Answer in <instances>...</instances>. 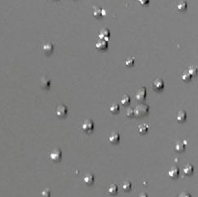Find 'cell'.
Wrapping results in <instances>:
<instances>
[{
  "label": "cell",
  "instance_id": "6da1fadb",
  "mask_svg": "<svg viewBox=\"0 0 198 197\" xmlns=\"http://www.w3.org/2000/svg\"><path fill=\"white\" fill-rule=\"evenodd\" d=\"M134 110V116L138 117V118L143 117L148 114L149 106H147L146 104H139Z\"/></svg>",
  "mask_w": 198,
  "mask_h": 197
},
{
  "label": "cell",
  "instance_id": "7a4b0ae2",
  "mask_svg": "<svg viewBox=\"0 0 198 197\" xmlns=\"http://www.w3.org/2000/svg\"><path fill=\"white\" fill-rule=\"evenodd\" d=\"M82 128L84 132H86V133H90V132H92V131L94 130V122L92 120H90V119H87V120H86L83 122V124H82Z\"/></svg>",
  "mask_w": 198,
  "mask_h": 197
},
{
  "label": "cell",
  "instance_id": "3957f363",
  "mask_svg": "<svg viewBox=\"0 0 198 197\" xmlns=\"http://www.w3.org/2000/svg\"><path fill=\"white\" fill-rule=\"evenodd\" d=\"M62 157V152L60 149H54L50 153V159L54 162H59Z\"/></svg>",
  "mask_w": 198,
  "mask_h": 197
},
{
  "label": "cell",
  "instance_id": "277c9868",
  "mask_svg": "<svg viewBox=\"0 0 198 197\" xmlns=\"http://www.w3.org/2000/svg\"><path fill=\"white\" fill-rule=\"evenodd\" d=\"M68 113V108L66 107L64 105H60L57 106L56 110V115L59 118H64L67 115Z\"/></svg>",
  "mask_w": 198,
  "mask_h": 197
},
{
  "label": "cell",
  "instance_id": "5b68a950",
  "mask_svg": "<svg viewBox=\"0 0 198 197\" xmlns=\"http://www.w3.org/2000/svg\"><path fill=\"white\" fill-rule=\"evenodd\" d=\"M146 97V88L142 87L140 88L139 89L137 90L136 94H135V97L138 100V102H142L143 100H145Z\"/></svg>",
  "mask_w": 198,
  "mask_h": 197
},
{
  "label": "cell",
  "instance_id": "8992f818",
  "mask_svg": "<svg viewBox=\"0 0 198 197\" xmlns=\"http://www.w3.org/2000/svg\"><path fill=\"white\" fill-rule=\"evenodd\" d=\"M110 31L108 28H103L99 31L98 37L100 39H103L108 42L110 40Z\"/></svg>",
  "mask_w": 198,
  "mask_h": 197
},
{
  "label": "cell",
  "instance_id": "52a82bcc",
  "mask_svg": "<svg viewBox=\"0 0 198 197\" xmlns=\"http://www.w3.org/2000/svg\"><path fill=\"white\" fill-rule=\"evenodd\" d=\"M54 50V45L51 42H47L43 45L42 47V51L45 55H50Z\"/></svg>",
  "mask_w": 198,
  "mask_h": 197
},
{
  "label": "cell",
  "instance_id": "ba28073f",
  "mask_svg": "<svg viewBox=\"0 0 198 197\" xmlns=\"http://www.w3.org/2000/svg\"><path fill=\"white\" fill-rule=\"evenodd\" d=\"M152 88H153V89L156 90V91L163 89L164 88V82L163 81L162 79H156L153 81Z\"/></svg>",
  "mask_w": 198,
  "mask_h": 197
},
{
  "label": "cell",
  "instance_id": "9c48e42d",
  "mask_svg": "<svg viewBox=\"0 0 198 197\" xmlns=\"http://www.w3.org/2000/svg\"><path fill=\"white\" fill-rule=\"evenodd\" d=\"M179 175H180V169L177 166L171 167V169L168 171V176L171 179H177Z\"/></svg>",
  "mask_w": 198,
  "mask_h": 197
},
{
  "label": "cell",
  "instance_id": "30bf717a",
  "mask_svg": "<svg viewBox=\"0 0 198 197\" xmlns=\"http://www.w3.org/2000/svg\"><path fill=\"white\" fill-rule=\"evenodd\" d=\"M95 47L98 49V50H100V51H103V50H106L108 48V42L106 41V40H103V39H100L98 40L96 44H95Z\"/></svg>",
  "mask_w": 198,
  "mask_h": 197
},
{
  "label": "cell",
  "instance_id": "8fae6325",
  "mask_svg": "<svg viewBox=\"0 0 198 197\" xmlns=\"http://www.w3.org/2000/svg\"><path fill=\"white\" fill-rule=\"evenodd\" d=\"M105 13H106V11H104L103 9L100 8V7H94V10H93V15L96 19H100V18L106 15Z\"/></svg>",
  "mask_w": 198,
  "mask_h": 197
},
{
  "label": "cell",
  "instance_id": "7c38bea8",
  "mask_svg": "<svg viewBox=\"0 0 198 197\" xmlns=\"http://www.w3.org/2000/svg\"><path fill=\"white\" fill-rule=\"evenodd\" d=\"M50 85H51V81L47 77H43L41 78V80H40V86L43 89H48L50 87Z\"/></svg>",
  "mask_w": 198,
  "mask_h": 197
},
{
  "label": "cell",
  "instance_id": "4fadbf2b",
  "mask_svg": "<svg viewBox=\"0 0 198 197\" xmlns=\"http://www.w3.org/2000/svg\"><path fill=\"white\" fill-rule=\"evenodd\" d=\"M119 140H120V134L117 133V132L112 133L109 137V141L111 143H114V144L118 143L119 142Z\"/></svg>",
  "mask_w": 198,
  "mask_h": 197
},
{
  "label": "cell",
  "instance_id": "5bb4252c",
  "mask_svg": "<svg viewBox=\"0 0 198 197\" xmlns=\"http://www.w3.org/2000/svg\"><path fill=\"white\" fill-rule=\"evenodd\" d=\"M187 118V114L184 110H181L177 113V120L178 122H184Z\"/></svg>",
  "mask_w": 198,
  "mask_h": 197
},
{
  "label": "cell",
  "instance_id": "9a60e30c",
  "mask_svg": "<svg viewBox=\"0 0 198 197\" xmlns=\"http://www.w3.org/2000/svg\"><path fill=\"white\" fill-rule=\"evenodd\" d=\"M84 182L85 184L87 185H93L94 183V176L92 174H87L85 177H84Z\"/></svg>",
  "mask_w": 198,
  "mask_h": 197
},
{
  "label": "cell",
  "instance_id": "2e32d148",
  "mask_svg": "<svg viewBox=\"0 0 198 197\" xmlns=\"http://www.w3.org/2000/svg\"><path fill=\"white\" fill-rule=\"evenodd\" d=\"M194 172V167L192 164H188L184 167V173L186 176H190L192 175Z\"/></svg>",
  "mask_w": 198,
  "mask_h": 197
},
{
  "label": "cell",
  "instance_id": "e0dca14e",
  "mask_svg": "<svg viewBox=\"0 0 198 197\" xmlns=\"http://www.w3.org/2000/svg\"><path fill=\"white\" fill-rule=\"evenodd\" d=\"M186 148V145L183 142H179L176 144V146H175V149L177 150V152H183L184 150H185Z\"/></svg>",
  "mask_w": 198,
  "mask_h": 197
},
{
  "label": "cell",
  "instance_id": "ac0fdd59",
  "mask_svg": "<svg viewBox=\"0 0 198 197\" xmlns=\"http://www.w3.org/2000/svg\"><path fill=\"white\" fill-rule=\"evenodd\" d=\"M138 132L139 134H145L147 133L148 131V126L146 124H142L140 126H138Z\"/></svg>",
  "mask_w": 198,
  "mask_h": 197
},
{
  "label": "cell",
  "instance_id": "d6986e66",
  "mask_svg": "<svg viewBox=\"0 0 198 197\" xmlns=\"http://www.w3.org/2000/svg\"><path fill=\"white\" fill-rule=\"evenodd\" d=\"M118 192V187L115 184H111L108 188V193L110 195H116Z\"/></svg>",
  "mask_w": 198,
  "mask_h": 197
},
{
  "label": "cell",
  "instance_id": "ffe728a7",
  "mask_svg": "<svg viewBox=\"0 0 198 197\" xmlns=\"http://www.w3.org/2000/svg\"><path fill=\"white\" fill-rule=\"evenodd\" d=\"M121 103L122 106H128L130 103V97L128 95H124L121 99Z\"/></svg>",
  "mask_w": 198,
  "mask_h": 197
},
{
  "label": "cell",
  "instance_id": "44dd1931",
  "mask_svg": "<svg viewBox=\"0 0 198 197\" xmlns=\"http://www.w3.org/2000/svg\"><path fill=\"white\" fill-rule=\"evenodd\" d=\"M187 7H188V4L185 1H181L180 2L178 5H177V9L181 11H184L187 9Z\"/></svg>",
  "mask_w": 198,
  "mask_h": 197
},
{
  "label": "cell",
  "instance_id": "7402d4cb",
  "mask_svg": "<svg viewBox=\"0 0 198 197\" xmlns=\"http://www.w3.org/2000/svg\"><path fill=\"white\" fill-rule=\"evenodd\" d=\"M181 78H182V80H183L184 81L189 82V81H190L191 80H192L193 77L190 75V73H189V72H185V73H184L183 74H182Z\"/></svg>",
  "mask_w": 198,
  "mask_h": 197
},
{
  "label": "cell",
  "instance_id": "603a6c76",
  "mask_svg": "<svg viewBox=\"0 0 198 197\" xmlns=\"http://www.w3.org/2000/svg\"><path fill=\"white\" fill-rule=\"evenodd\" d=\"M119 109H120L119 106H118L117 103H114L113 105L110 106V112H111L112 114H117L118 112L119 111Z\"/></svg>",
  "mask_w": 198,
  "mask_h": 197
},
{
  "label": "cell",
  "instance_id": "cb8c5ba5",
  "mask_svg": "<svg viewBox=\"0 0 198 197\" xmlns=\"http://www.w3.org/2000/svg\"><path fill=\"white\" fill-rule=\"evenodd\" d=\"M188 72L190 73V75H191L192 77H196L198 73V69L197 67L192 66V67H190L189 69V71H188Z\"/></svg>",
  "mask_w": 198,
  "mask_h": 197
},
{
  "label": "cell",
  "instance_id": "d4e9b609",
  "mask_svg": "<svg viewBox=\"0 0 198 197\" xmlns=\"http://www.w3.org/2000/svg\"><path fill=\"white\" fill-rule=\"evenodd\" d=\"M131 187H132L131 183L129 182V181H126V182H125V183L122 184V189H123L125 192H129V191H130Z\"/></svg>",
  "mask_w": 198,
  "mask_h": 197
},
{
  "label": "cell",
  "instance_id": "484cf974",
  "mask_svg": "<svg viewBox=\"0 0 198 197\" xmlns=\"http://www.w3.org/2000/svg\"><path fill=\"white\" fill-rule=\"evenodd\" d=\"M134 62H135L134 57H129V58L126 59L125 64L127 67H131V66H133L134 64Z\"/></svg>",
  "mask_w": 198,
  "mask_h": 197
},
{
  "label": "cell",
  "instance_id": "4316f807",
  "mask_svg": "<svg viewBox=\"0 0 198 197\" xmlns=\"http://www.w3.org/2000/svg\"><path fill=\"white\" fill-rule=\"evenodd\" d=\"M126 114L129 118H132L133 116H134V110L132 108H128L126 111Z\"/></svg>",
  "mask_w": 198,
  "mask_h": 197
},
{
  "label": "cell",
  "instance_id": "83f0119b",
  "mask_svg": "<svg viewBox=\"0 0 198 197\" xmlns=\"http://www.w3.org/2000/svg\"><path fill=\"white\" fill-rule=\"evenodd\" d=\"M50 196H51V192H50L48 189L43 190V192H41V197H50Z\"/></svg>",
  "mask_w": 198,
  "mask_h": 197
},
{
  "label": "cell",
  "instance_id": "f1b7e54d",
  "mask_svg": "<svg viewBox=\"0 0 198 197\" xmlns=\"http://www.w3.org/2000/svg\"><path fill=\"white\" fill-rule=\"evenodd\" d=\"M138 2L142 6H146V5L149 4L150 0H138Z\"/></svg>",
  "mask_w": 198,
  "mask_h": 197
},
{
  "label": "cell",
  "instance_id": "f546056e",
  "mask_svg": "<svg viewBox=\"0 0 198 197\" xmlns=\"http://www.w3.org/2000/svg\"><path fill=\"white\" fill-rule=\"evenodd\" d=\"M178 197H192V196H191V195H190L189 192H184L181 193V194L179 195V196Z\"/></svg>",
  "mask_w": 198,
  "mask_h": 197
},
{
  "label": "cell",
  "instance_id": "4dcf8cb0",
  "mask_svg": "<svg viewBox=\"0 0 198 197\" xmlns=\"http://www.w3.org/2000/svg\"><path fill=\"white\" fill-rule=\"evenodd\" d=\"M138 197H148V196L146 195V193H141V194L138 196Z\"/></svg>",
  "mask_w": 198,
  "mask_h": 197
},
{
  "label": "cell",
  "instance_id": "1f68e13d",
  "mask_svg": "<svg viewBox=\"0 0 198 197\" xmlns=\"http://www.w3.org/2000/svg\"><path fill=\"white\" fill-rule=\"evenodd\" d=\"M53 1H57V0H53Z\"/></svg>",
  "mask_w": 198,
  "mask_h": 197
}]
</instances>
